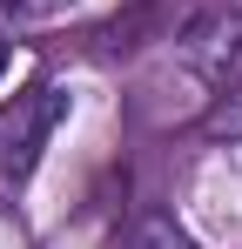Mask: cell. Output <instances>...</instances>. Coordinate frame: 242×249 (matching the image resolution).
Wrapping results in <instances>:
<instances>
[{"label":"cell","mask_w":242,"mask_h":249,"mask_svg":"<svg viewBox=\"0 0 242 249\" xmlns=\"http://www.w3.org/2000/svg\"><path fill=\"white\" fill-rule=\"evenodd\" d=\"M121 249H189V236H182L168 215H141V222L121 236Z\"/></svg>","instance_id":"1"},{"label":"cell","mask_w":242,"mask_h":249,"mask_svg":"<svg viewBox=\"0 0 242 249\" xmlns=\"http://www.w3.org/2000/svg\"><path fill=\"white\" fill-rule=\"evenodd\" d=\"M7 68H14V54H7V41H0V74H7Z\"/></svg>","instance_id":"2"}]
</instances>
